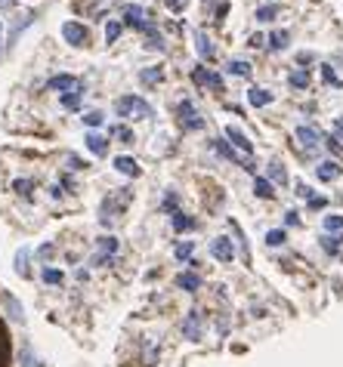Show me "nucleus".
Wrapping results in <instances>:
<instances>
[{
  "mask_svg": "<svg viewBox=\"0 0 343 367\" xmlns=\"http://www.w3.org/2000/svg\"><path fill=\"white\" fill-rule=\"evenodd\" d=\"M130 198H133L130 189H124V192H118V194H109V198L102 201V207H99V222H102L105 228H112L114 222H118V216L124 213V207L130 204Z\"/></svg>",
  "mask_w": 343,
  "mask_h": 367,
  "instance_id": "nucleus-1",
  "label": "nucleus"
},
{
  "mask_svg": "<svg viewBox=\"0 0 343 367\" xmlns=\"http://www.w3.org/2000/svg\"><path fill=\"white\" fill-rule=\"evenodd\" d=\"M114 111L121 114V118H133V120H142L152 114V108H148L146 99L139 96H121L118 102H114Z\"/></svg>",
  "mask_w": 343,
  "mask_h": 367,
  "instance_id": "nucleus-2",
  "label": "nucleus"
},
{
  "mask_svg": "<svg viewBox=\"0 0 343 367\" xmlns=\"http://www.w3.org/2000/svg\"><path fill=\"white\" fill-rule=\"evenodd\" d=\"M176 120H180L183 130H201L204 127V118L198 114V108L189 102V99H183L180 105H176Z\"/></svg>",
  "mask_w": 343,
  "mask_h": 367,
  "instance_id": "nucleus-3",
  "label": "nucleus"
},
{
  "mask_svg": "<svg viewBox=\"0 0 343 367\" xmlns=\"http://www.w3.org/2000/svg\"><path fill=\"white\" fill-rule=\"evenodd\" d=\"M62 38H66L71 47H87L90 31L81 25V22H66V25H62Z\"/></svg>",
  "mask_w": 343,
  "mask_h": 367,
  "instance_id": "nucleus-4",
  "label": "nucleus"
},
{
  "mask_svg": "<svg viewBox=\"0 0 343 367\" xmlns=\"http://www.w3.org/2000/svg\"><path fill=\"white\" fill-rule=\"evenodd\" d=\"M148 13L142 10V6L137 3H130V6H124V25H130V28H137V31H146V25H148Z\"/></svg>",
  "mask_w": 343,
  "mask_h": 367,
  "instance_id": "nucleus-5",
  "label": "nucleus"
},
{
  "mask_svg": "<svg viewBox=\"0 0 343 367\" xmlns=\"http://www.w3.org/2000/svg\"><path fill=\"white\" fill-rule=\"evenodd\" d=\"M192 81H195L198 86H211V90H223V77L220 75H213V71H207L198 65L195 71H192Z\"/></svg>",
  "mask_w": 343,
  "mask_h": 367,
  "instance_id": "nucleus-6",
  "label": "nucleus"
},
{
  "mask_svg": "<svg viewBox=\"0 0 343 367\" xmlns=\"http://www.w3.org/2000/svg\"><path fill=\"white\" fill-rule=\"evenodd\" d=\"M77 77H71V75H56V77H49L47 81V90H56V93H62V96H66V93H71V90H77Z\"/></svg>",
  "mask_w": 343,
  "mask_h": 367,
  "instance_id": "nucleus-7",
  "label": "nucleus"
},
{
  "mask_svg": "<svg viewBox=\"0 0 343 367\" xmlns=\"http://www.w3.org/2000/svg\"><path fill=\"white\" fill-rule=\"evenodd\" d=\"M3 309H6V315H10V321L13 324H25V312H22V306H19V299L13 297V293H3Z\"/></svg>",
  "mask_w": 343,
  "mask_h": 367,
  "instance_id": "nucleus-8",
  "label": "nucleus"
},
{
  "mask_svg": "<svg viewBox=\"0 0 343 367\" xmlns=\"http://www.w3.org/2000/svg\"><path fill=\"white\" fill-rule=\"evenodd\" d=\"M31 22H34V13H22V16H16V19H13V25H10V38H6V43L13 47V43L19 40V34H22L25 28L31 25Z\"/></svg>",
  "mask_w": 343,
  "mask_h": 367,
  "instance_id": "nucleus-9",
  "label": "nucleus"
},
{
  "mask_svg": "<svg viewBox=\"0 0 343 367\" xmlns=\"http://www.w3.org/2000/svg\"><path fill=\"white\" fill-rule=\"evenodd\" d=\"M142 34H146V49H155V53H164V49H167V43H164L161 31L152 25V22L146 25V31H142Z\"/></svg>",
  "mask_w": 343,
  "mask_h": 367,
  "instance_id": "nucleus-10",
  "label": "nucleus"
},
{
  "mask_svg": "<svg viewBox=\"0 0 343 367\" xmlns=\"http://www.w3.org/2000/svg\"><path fill=\"white\" fill-rule=\"evenodd\" d=\"M211 253L220 259V263H232V241H229V237H217V241L211 244Z\"/></svg>",
  "mask_w": 343,
  "mask_h": 367,
  "instance_id": "nucleus-11",
  "label": "nucleus"
},
{
  "mask_svg": "<svg viewBox=\"0 0 343 367\" xmlns=\"http://www.w3.org/2000/svg\"><path fill=\"white\" fill-rule=\"evenodd\" d=\"M183 334L189 336V340H198V336H201V312L192 309L189 318H185V324H183Z\"/></svg>",
  "mask_w": 343,
  "mask_h": 367,
  "instance_id": "nucleus-12",
  "label": "nucleus"
},
{
  "mask_svg": "<svg viewBox=\"0 0 343 367\" xmlns=\"http://www.w3.org/2000/svg\"><path fill=\"white\" fill-rule=\"evenodd\" d=\"M297 142L303 148H316L321 142V133L319 130H312V127H297Z\"/></svg>",
  "mask_w": 343,
  "mask_h": 367,
  "instance_id": "nucleus-13",
  "label": "nucleus"
},
{
  "mask_svg": "<svg viewBox=\"0 0 343 367\" xmlns=\"http://www.w3.org/2000/svg\"><path fill=\"white\" fill-rule=\"evenodd\" d=\"M226 136L235 142V148H241V151H245V155H251V151H254L251 139H247V136H245V130H238V127H226Z\"/></svg>",
  "mask_w": 343,
  "mask_h": 367,
  "instance_id": "nucleus-14",
  "label": "nucleus"
},
{
  "mask_svg": "<svg viewBox=\"0 0 343 367\" xmlns=\"http://www.w3.org/2000/svg\"><path fill=\"white\" fill-rule=\"evenodd\" d=\"M340 164L337 161H321L319 164V167H316V176L321 179V182H331V179H337L340 176Z\"/></svg>",
  "mask_w": 343,
  "mask_h": 367,
  "instance_id": "nucleus-15",
  "label": "nucleus"
},
{
  "mask_svg": "<svg viewBox=\"0 0 343 367\" xmlns=\"http://www.w3.org/2000/svg\"><path fill=\"white\" fill-rule=\"evenodd\" d=\"M13 352H10V336H6V324L0 318V367H13L10 364Z\"/></svg>",
  "mask_w": 343,
  "mask_h": 367,
  "instance_id": "nucleus-16",
  "label": "nucleus"
},
{
  "mask_svg": "<svg viewBox=\"0 0 343 367\" xmlns=\"http://www.w3.org/2000/svg\"><path fill=\"white\" fill-rule=\"evenodd\" d=\"M247 102H251L254 108H263V105L273 102V93L263 90V86H251V90H247Z\"/></svg>",
  "mask_w": 343,
  "mask_h": 367,
  "instance_id": "nucleus-17",
  "label": "nucleus"
},
{
  "mask_svg": "<svg viewBox=\"0 0 343 367\" xmlns=\"http://www.w3.org/2000/svg\"><path fill=\"white\" fill-rule=\"evenodd\" d=\"M87 148L96 157H102V155H109V139H105V136H99V133H87Z\"/></svg>",
  "mask_w": 343,
  "mask_h": 367,
  "instance_id": "nucleus-18",
  "label": "nucleus"
},
{
  "mask_svg": "<svg viewBox=\"0 0 343 367\" xmlns=\"http://www.w3.org/2000/svg\"><path fill=\"white\" fill-rule=\"evenodd\" d=\"M176 287H183V290L195 293L198 287H201V278H198L195 272H183V275H176Z\"/></svg>",
  "mask_w": 343,
  "mask_h": 367,
  "instance_id": "nucleus-19",
  "label": "nucleus"
},
{
  "mask_svg": "<svg viewBox=\"0 0 343 367\" xmlns=\"http://www.w3.org/2000/svg\"><path fill=\"white\" fill-rule=\"evenodd\" d=\"M114 170L118 173H124V176H139V167H137V161L133 157H114Z\"/></svg>",
  "mask_w": 343,
  "mask_h": 367,
  "instance_id": "nucleus-20",
  "label": "nucleus"
},
{
  "mask_svg": "<svg viewBox=\"0 0 343 367\" xmlns=\"http://www.w3.org/2000/svg\"><path fill=\"white\" fill-rule=\"evenodd\" d=\"M195 49H198V56H201V59H211V56H213V43H211V38H207L204 31L195 34Z\"/></svg>",
  "mask_w": 343,
  "mask_h": 367,
  "instance_id": "nucleus-21",
  "label": "nucleus"
},
{
  "mask_svg": "<svg viewBox=\"0 0 343 367\" xmlns=\"http://www.w3.org/2000/svg\"><path fill=\"white\" fill-rule=\"evenodd\" d=\"M288 43H291L288 31H273V34H269V49H273V53H282V49H288Z\"/></svg>",
  "mask_w": 343,
  "mask_h": 367,
  "instance_id": "nucleus-22",
  "label": "nucleus"
},
{
  "mask_svg": "<svg viewBox=\"0 0 343 367\" xmlns=\"http://www.w3.org/2000/svg\"><path fill=\"white\" fill-rule=\"evenodd\" d=\"M81 96H84V86H77L75 93H66V96H62V108L77 111V108H81Z\"/></svg>",
  "mask_w": 343,
  "mask_h": 367,
  "instance_id": "nucleus-23",
  "label": "nucleus"
},
{
  "mask_svg": "<svg viewBox=\"0 0 343 367\" xmlns=\"http://www.w3.org/2000/svg\"><path fill=\"white\" fill-rule=\"evenodd\" d=\"M13 189H16L19 198H34V179H16Z\"/></svg>",
  "mask_w": 343,
  "mask_h": 367,
  "instance_id": "nucleus-24",
  "label": "nucleus"
},
{
  "mask_svg": "<svg viewBox=\"0 0 343 367\" xmlns=\"http://www.w3.org/2000/svg\"><path fill=\"white\" fill-rule=\"evenodd\" d=\"M269 182H278V185H284V182H288V176H284V167H282V164H278V161H273V164H269Z\"/></svg>",
  "mask_w": 343,
  "mask_h": 367,
  "instance_id": "nucleus-25",
  "label": "nucleus"
},
{
  "mask_svg": "<svg viewBox=\"0 0 343 367\" xmlns=\"http://www.w3.org/2000/svg\"><path fill=\"white\" fill-rule=\"evenodd\" d=\"M176 259H180V263H192V253H195V244L192 241H185V244H176Z\"/></svg>",
  "mask_w": 343,
  "mask_h": 367,
  "instance_id": "nucleus-26",
  "label": "nucleus"
},
{
  "mask_svg": "<svg viewBox=\"0 0 343 367\" xmlns=\"http://www.w3.org/2000/svg\"><path fill=\"white\" fill-rule=\"evenodd\" d=\"M112 136H114L118 142H124V146H130V142H133V130H130V127H124V124L112 127Z\"/></svg>",
  "mask_w": 343,
  "mask_h": 367,
  "instance_id": "nucleus-27",
  "label": "nucleus"
},
{
  "mask_svg": "<svg viewBox=\"0 0 343 367\" xmlns=\"http://www.w3.org/2000/svg\"><path fill=\"white\" fill-rule=\"evenodd\" d=\"M288 84L294 86V90H306V86H310V75H306V71H291Z\"/></svg>",
  "mask_w": 343,
  "mask_h": 367,
  "instance_id": "nucleus-28",
  "label": "nucleus"
},
{
  "mask_svg": "<svg viewBox=\"0 0 343 367\" xmlns=\"http://www.w3.org/2000/svg\"><path fill=\"white\" fill-rule=\"evenodd\" d=\"M164 77V71L161 68H146V71H139V81L146 84V86H152V84H158Z\"/></svg>",
  "mask_w": 343,
  "mask_h": 367,
  "instance_id": "nucleus-29",
  "label": "nucleus"
},
{
  "mask_svg": "<svg viewBox=\"0 0 343 367\" xmlns=\"http://www.w3.org/2000/svg\"><path fill=\"white\" fill-rule=\"evenodd\" d=\"M211 146H213V151H217L220 157H226V161H235V151H232V146H229V142H223V139H213Z\"/></svg>",
  "mask_w": 343,
  "mask_h": 367,
  "instance_id": "nucleus-30",
  "label": "nucleus"
},
{
  "mask_svg": "<svg viewBox=\"0 0 343 367\" xmlns=\"http://www.w3.org/2000/svg\"><path fill=\"white\" fill-rule=\"evenodd\" d=\"M229 75L251 77V65H247V62H241V59H232V62H229Z\"/></svg>",
  "mask_w": 343,
  "mask_h": 367,
  "instance_id": "nucleus-31",
  "label": "nucleus"
},
{
  "mask_svg": "<svg viewBox=\"0 0 343 367\" xmlns=\"http://www.w3.org/2000/svg\"><path fill=\"white\" fill-rule=\"evenodd\" d=\"M254 192H257V198H273V194H275V189H273V182H269V179H257Z\"/></svg>",
  "mask_w": 343,
  "mask_h": 367,
  "instance_id": "nucleus-32",
  "label": "nucleus"
},
{
  "mask_svg": "<svg viewBox=\"0 0 343 367\" xmlns=\"http://www.w3.org/2000/svg\"><path fill=\"white\" fill-rule=\"evenodd\" d=\"M99 253H105V256H114L118 253V241H114V237H99Z\"/></svg>",
  "mask_w": 343,
  "mask_h": 367,
  "instance_id": "nucleus-33",
  "label": "nucleus"
},
{
  "mask_svg": "<svg viewBox=\"0 0 343 367\" xmlns=\"http://www.w3.org/2000/svg\"><path fill=\"white\" fill-rule=\"evenodd\" d=\"M192 226H195V219H192V216H185L180 210L174 213V228H176V232H185V228H192Z\"/></svg>",
  "mask_w": 343,
  "mask_h": 367,
  "instance_id": "nucleus-34",
  "label": "nucleus"
},
{
  "mask_svg": "<svg viewBox=\"0 0 343 367\" xmlns=\"http://www.w3.org/2000/svg\"><path fill=\"white\" fill-rule=\"evenodd\" d=\"M319 244H321V250H325V253H337L340 244H343V235L340 237H319Z\"/></svg>",
  "mask_w": 343,
  "mask_h": 367,
  "instance_id": "nucleus-35",
  "label": "nucleus"
},
{
  "mask_svg": "<svg viewBox=\"0 0 343 367\" xmlns=\"http://www.w3.org/2000/svg\"><path fill=\"white\" fill-rule=\"evenodd\" d=\"M325 232H343V216H337V213H331V216H325Z\"/></svg>",
  "mask_w": 343,
  "mask_h": 367,
  "instance_id": "nucleus-36",
  "label": "nucleus"
},
{
  "mask_svg": "<svg viewBox=\"0 0 343 367\" xmlns=\"http://www.w3.org/2000/svg\"><path fill=\"white\" fill-rule=\"evenodd\" d=\"M121 31H124V25H121V22H109V25H105V40L114 43V40L121 38Z\"/></svg>",
  "mask_w": 343,
  "mask_h": 367,
  "instance_id": "nucleus-37",
  "label": "nucleus"
},
{
  "mask_svg": "<svg viewBox=\"0 0 343 367\" xmlns=\"http://www.w3.org/2000/svg\"><path fill=\"white\" fill-rule=\"evenodd\" d=\"M16 272L22 278L31 275V272H28V250H19V253H16Z\"/></svg>",
  "mask_w": 343,
  "mask_h": 367,
  "instance_id": "nucleus-38",
  "label": "nucleus"
},
{
  "mask_svg": "<svg viewBox=\"0 0 343 367\" xmlns=\"http://www.w3.org/2000/svg\"><path fill=\"white\" fill-rule=\"evenodd\" d=\"M278 16V6H260L257 10V22H273Z\"/></svg>",
  "mask_w": 343,
  "mask_h": 367,
  "instance_id": "nucleus-39",
  "label": "nucleus"
},
{
  "mask_svg": "<svg viewBox=\"0 0 343 367\" xmlns=\"http://www.w3.org/2000/svg\"><path fill=\"white\" fill-rule=\"evenodd\" d=\"M176 204H180V198H176V192H167V194H164V210H167L170 216L176 213Z\"/></svg>",
  "mask_w": 343,
  "mask_h": 367,
  "instance_id": "nucleus-40",
  "label": "nucleus"
},
{
  "mask_svg": "<svg viewBox=\"0 0 343 367\" xmlns=\"http://www.w3.org/2000/svg\"><path fill=\"white\" fill-rule=\"evenodd\" d=\"M44 281H47V284H62L66 275H62L59 269H44Z\"/></svg>",
  "mask_w": 343,
  "mask_h": 367,
  "instance_id": "nucleus-41",
  "label": "nucleus"
},
{
  "mask_svg": "<svg viewBox=\"0 0 343 367\" xmlns=\"http://www.w3.org/2000/svg\"><path fill=\"white\" fill-rule=\"evenodd\" d=\"M102 111H87V114H84V124H87V127H102Z\"/></svg>",
  "mask_w": 343,
  "mask_h": 367,
  "instance_id": "nucleus-42",
  "label": "nucleus"
},
{
  "mask_svg": "<svg viewBox=\"0 0 343 367\" xmlns=\"http://www.w3.org/2000/svg\"><path fill=\"white\" fill-rule=\"evenodd\" d=\"M266 244H269V247H282V244H284V232H282V228L269 232V235H266Z\"/></svg>",
  "mask_w": 343,
  "mask_h": 367,
  "instance_id": "nucleus-43",
  "label": "nucleus"
},
{
  "mask_svg": "<svg viewBox=\"0 0 343 367\" xmlns=\"http://www.w3.org/2000/svg\"><path fill=\"white\" fill-rule=\"evenodd\" d=\"M321 77H325V84L340 86V81H337V75H334V68H331V65H321Z\"/></svg>",
  "mask_w": 343,
  "mask_h": 367,
  "instance_id": "nucleus-44",
  "label": "nucleus"
},
{
  "mask_svg": "<svg viewBox=\"0 0 343 367\" xmlns=\"http://www.w3.org/2000/svg\"><path fill=\"white\" fill-rule=\"evenodd\" d=\"M325 204H328V201L321 198V194H319V198H316V194L310 198V210H325Z\"/></svg>",
  "mask_w": 343,
  "mask_h": 367,
  "instance_id": "nucleus-45",
  "label": "nucleus"
},
{
  "mask_svg": "<svg viewBox=\"0 0 343 367\" xmlns=\"http://www.w3.org/2000/svg\"><path fill=\"white\" fill-rule=\"evenodd\" d=\"M66 161H68V167H71V170H84V167H87V164H84V161H81V157H77V155H68Z\"/></svg>",
  "mask_w": 343,
  "mask_h": 367,
  "instance_id": "nucleus-46",
  "label": "nucleus"
},
{
  "mask_svg": "<svg viewBox=\"0 0 343 367\" xmlns=\"http://www.w3.org/2000/svg\"><path fill=\"white\" fill-rule=\"evenodd\" d=\"M164 3H167L170 10H174V13H183V10H185V3H189V0H164Z\"/></svg>",
  "mask_w": 343,
  "mask_h": 367,
  "instance_id": "nucleus-47",
  "label": "nucleus"
},
{
  "mask_svg": "<svg viewBox=\"0 0 343 367\" xmlns=\"http://www.w3.org/2000/svg\"><path fill=\"white\" fill-rule=\"evenodd\" d=\"M53 253H56V247H53V244H44V247L38 250V256H40V259H49Z\"/></svg>",
  "mask_w": 343,
  "mask_h": 367,
  "instance_id": "nucleus-48",
  "label": "nucleus"
},
{
  "mask_svg": "<svg viewBox=\"0 0 343 367\" xmlns=\"http://www.w3.org/2000/svg\"><path fill=\"white\" fill-rule=\"evenodd\" d=\"M226 13H229V3H220V6H217V16H213V22L220 25V22L226 19Z\"/></svg>",
  "mask_w": 343,
  "mask_h": 367,
  "instance_id": "nucleus-49",
  "label": "nucleus"
},
{
  "mask_svg": "<svg viewBox=\"0 0 343 367\" xmlns=\"http://www.w3.org/2000/svg\"><path fill=\"white\" fill-rule=\"evenodd\" d=\"M328 148H331V151H334V155H343V146H340V142H337V139H334V136H331V139H328Z\"/></svg>",
  "mask_w": 343,
  "mask_h": 367,
  "instance_id": "nucleus-50",
  "label": "nucleus"
},
{
  "mask_svg": "<svg viewBox=\"0 0 343 367\" xmlns=\"http://www.w3.org/2000/svg\"><path fill=\"white\" fill-rule=\"evenodd\" d=\"M284 222H288V226H300V216H297V210H288V216H284Z\"/></svg>",
  "mask_w": 343,
  "mask_h": 367,
  "instance_id": "nucleus-51",
  "label": "nucleus"
},
{
  "mask_svg": "<svg viewBox=\"0 0 343 367\" xmlns=\"http://www.w3.org/2000/svg\"><path fill=\"white\" fill-rule=\"evenodd\" d=\"M334 139H343V118L334 120Z\"/></svg>",
  "mask_w": 343,
  "mask_h": 367,
  "instance_id": "nucleus-52",
  "label": "nucleus"
},
{
  "mask_svg": "<svg viewBox=\"0 0 343 367\" xmlns=\"http://www.w3.org/2000/svg\"><path fill=\"white\" fill-rule=\"evenodd\" d=\"M297 194H300V198H312V192H310V185H303V182H300V185H297Z\"/></svg>",
  "mask_w": 343,
  "mask_h": 367,
  "instance_id": "nucleus-53",
  "label": "nucleus"
},
{
  "mask_svg": "<svg viewBox=\"0 0 343 367\" xmlns=\"http://www.w3.org/2000/svg\"><path fill=\"white\" fill-rule=\"evenodd\" d=\"M297 62L300 65H310L312 62V53H297Z\"/></svg>",
  "mask_w": 343,
  "mask_h": 367,
  "instance_id": "nucleus-54",
  "label": "nucleus"
},
{
  "mask_svg": "<svg viewBox=\"0 0 343 367\" xmlns=\"http://www.w3.org/2000/svg\"><path fill=\"white\" fill-rule=\"evenodd\" d=\"M263 40H266V38H260V34H254V38H251V47H263Z\"/></svg>",
  "mask_w": 343,
  "mask_h": 367,
  "instance_id": "nucleus-55",
  "label": "nucleus"
},
{
  "mask_svg": "<svg viewBox=\"0 0 343 367\" xmlns=\"http://www.w3.org/2000/svg\"><path fill=\"white\" fill-rule=\"evenodd\" d=\"M16 0H0V10H6V6H13Z\"/></svg>",
  "mask_w": 343,
  "mask_h": 367,
  "instance_id": "nucleus-56",
  "label": "nucleus"
},
{
  "mask_svg": "<svg viewBox=\"0 0 343 367\" xmlns=\"http://www.w3.org/2000/svg\"><path fill=\"white\" fill-rule=\"evenodd\" d=\"M0 47H3V28H0Z\"/></svg>",
  "mask_w": 343,
  "mask_h": 367,
  "instance_id": "nucleus-57",
  "label": "nucleus"
},
{
  "mask_svg": "<svg viewBox=\"0 0 343 367\" xmlns=\"http://www.w3.org/2000/svg\"><path fill=\"white\" fill-rule=\"evenodd\" d=\"M340 204H343V194H340Z\"/></svg>",
  "mask_w": 343,
  "mask_h": 367,
  "instance_id": "nucleus-58",
  "label": "nucleus"
}]
</instances>
